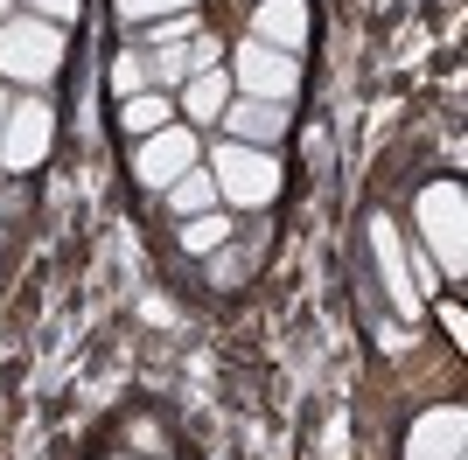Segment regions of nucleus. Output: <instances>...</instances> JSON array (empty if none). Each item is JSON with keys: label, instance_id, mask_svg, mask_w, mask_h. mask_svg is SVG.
<instances>
[{"label": "nucleus", "instance_id": "obj_4", "mask_svg": "<svg viewBox=\"0 0 468 460\" xmlns=\"http://www.w3.org/2000/svg\"><path fill=\"white\" fill-rule=\"evenodd\" d=\"M231 91L238 98H273V105H293L301 91V63L287 49H266V42H245L231 57Z\"/></svg>", "mask_w": 468, "mask_h": 460}, {"label": "nucleus", "instance_id": "obj_13", "mask_svg": "<svg viewBox=\"0 0 468 460\" xmlns=\"http://www.w3.org/2000/svg\"><path fill=\"white\" fill-rule=\"evenodd\" d=\"M182 245H189V251H203V258H210V251H224V245H231V216H224V210L182 216Z\"/></svg>", "mask_w": 468, "mask_h": 460}, {"label": "nucleus", "instance_id": "obj_2", "mask_svg": "<svg viewBox=\"0 0 468 460\" xmlns=\"http://www.w3.org/2000/svg\"><path fill=\"white\" fill-rule=\"evenodd\" d=\"M210 182H217V195H224L231 210H266L280 195V161H273V147L224 140V147L210 153Z\"/></svg>", "mask_w": 468, "mask_h": 460}, {"label": "nucleus", "instance_id": "obj_15", "mask_svg": "<svg viewBox=\"0 0 468 460\" xmlns=\"http://www.w3.org/2000/svg\"><path fill=\"white\" fill-rule=\"evenodd\" d=\"M112 91H119V98L154 91V84H147V57H119V63H112Z\"/></svg>", "mask_w": 468, "mask_h": 460}, {"label": "nucleus", "instance_id": "obj_18", "mask_svg": "<svg viewBox=\"0 0 468 460\" xmlns=\"http://www.w3.org/2000/svg\"><path fill=\"white\" fill-rule=\"evenodd\" d=\"M217 266H210V279L217 287H238V279H245V258H238V251H210Z\"/></svg>", "mask_w": 468, "mask_h": 460}, {"label": "nucleus", "instance_id": "obj_14", "mask_svg": "<svg viewBox=\"0 0 468 460\" xmlns=\"http://www.w3.org/2000/svg\"><path fill=\"white\" fill-rule=\"evenodd\" d=\"M168 210H176V216H203V210H217V182H210V174H182L176 189H168Z\"/></svg>", "mask_w": 468, "mask_h": 460}, {"label": "nucleus", "instance_id": "obj_1", "mask_svg": "<svg viewBox=\"0 0 468 460\" xmlns=\"http://www.w3.org/2000/svg\"><path fill=\"white\" fill-rule=\"evenodd\" d=\"M70 57V42H63L57 21L42 15H7L0 21V77H15V84H49Z\"/></svg>", "mask_w": 468, "mask_h": 460}, {"label": "nucleus", "instance_id": "obj_12", "mask_svg": "<svg viewBox=\"0 0 468 460\" xmlns=\"http://www.w3.org/2000/svg\"><path fill=\"white\" fill-rule=\"evenodd\" d=\"M231 70H203V77H189L182 84V112L189 119H224V105H231Z\"/></svg>", "mask_w": 468, "mask_h": 460}, {"label": "nucleus", "instance_id": "obj_5", "mask_svg": "<svg viewBox=\"0 0 468 460\" xmlns=\"http://www.w3.org/2000/svg\"><path fill=\"white\" fill-rule=\"evenodd\" d=\"M196 153H203V147H196V133H189V126H161V133H147V140H140L133 174L147 182V189H161V195H168V189L182 182V174H196Z\"/></svg>", "mask_w": 468, "mask_h": 460}, {"label": "nucleus", "instance_id": "obj_7", "mask_svg": "<svg viewBox=\"0 0 468 460\" xmlns=\"http://www.w3.org/2000/svg\"><path fill=\"white\" fill-rule=\"evenodd\" d=\"M462 446H468V412L462 404H433L406 433V460H462Z\"/></svg>", "mask_w": 468, "mask_h": 460}, {"label": "nucleus", "instance_id": "obj_22", "mask_svg": "<svg viewBox=\"0 0 468 460\" xmlns=\"http://www.w3.org/2000/svg\"><path fill=\"white\" fill-rule=\"evenodd\" d=\"M0 15H15V0H0Z\"/></svg>", "mask_w": 468, "mask_h": 460}, {"label": "nucleus", "instance_id": "obj_19", "mask_svg": "<svg viewBox=\"0 0 468 460\" xmlns=\"http://www.w3.org/2000/svg\"><path fill=\"white\" fill-rule=\"evenodd\" d=\"M28 7H42V21H57V28H63V21H70V15H78V7H84V0H28Z\"/></svg>", "mask_w": 468, "mask_h": 460}, {"label": "nucleus", "instance_id": "obj_10", "mask_svg": "<svg viewBox=\"0 0 468 460\" xmlns=\"http://www.w3.org/2000/svg\"><path fill=\"white\" fill-rule=\"evenodd\" d=\"M371 245H378V266H385L391 307L412 321V314H420V293H412V279H406V258H399V224H391V216H371Z\"/></svg>", "mask_w": 468, "mask_h": 460}, {"label": "nucleus", "instance_id": "obj_21", "mask_svg": "<svg viewBox=\"0 0 468 460\" xmlns=\"http://www.w3.org/2000/svg\"><path fill=\"white\" fill-rule=\"evenodd\" d=\"M0 126H7V91H0Z\"/></svg>", "mask_w": 468, "mask_h": 460}, {"label": "nucleus", "instance_id": "obj_16", "mask_svg": "<svg viewBox=\"0 0 468 460\" xmlns=\"http://www.w3.org/2000/svg\"><path fill=\"white\" fill-rule=\"evenodd\" d=\"M196 0H119V15L126 21H161V15H189Z\"/></svg>", "mask_w": 468, "mask_h": 460}, {"label": "nucleus", "instance_id": "obj_6", "mask_svg": "<svg viewBox=\"0 0 468 460\" xmlns=\"http://www.w3.org/2000/svg\"><path fill=\"white\" fill-rule=\"evenodd\" d=\"M49 140H57V112L42 105V98H28V105H7V126H0V168H36L42 153H49Z\"/></svg>", "mask_w": 468, "mask_h": 460}, {"label": "nucleus", "instance_id": "obj_9", "mask_svg": "<svg viewBox=\"0 0 468 460\" xmlns=\"http://www.w3.org/2000/svg\"><path fill=\"white\" fill-rule=\"evenodd\" d=\"M224 126H231V140H245V147H273V140L287 133V105H273V98H231V105H224Z\"/></svg>", "mask_w": 468, "mask_h": 460}, {"label": "nucleus", "instance_id": "obj_11", "mask_svg": "<svg viewBox=\"0 0 468 460\" xmlns=\"http://www.w3.org/2000/svg\"><path fill=\"white\" fill-rule=\"evenodd\" d=\"M119 126L126 133H161V126H176V98L168 91H133V98H119Z\"/></svg>", "mask_w": 468, "mask_h": 460}, {"label": "nucleus", "instance_id": "obj_20", "mask_svg": "<svg viewBox=\"0 0 468 460\" xmlns=\"http://www.w3.org/2000/svg\"><path fill=\"white\" fill-rule=\"evenodd\" d=\"M441 321H448V335H454V342H462V335H468V314H462V307H454V300L441 307Z\"/></svg>", "mask_w": 468, "mask_h": 460}, {"label": "nucleus", "instance_id": "obj_8", "mask_svg": "<svg viewBox=\"0 0 468 460\" xmlns=\"http://www.w3.org/2000/svg\"><path fill=\"white\" fill-rule=\"evenodd\" d=\"M252 42L301 57V42H308V0H259V15H252Z\"/></svg>", "mask_w": 468, "mask_h": 460}, {"label": "nucleus", "instance_id": "obj_3", "mask_svg": "<svg viewBox=\"0 0 468 460\" xmlns=\"http://www.w3.org/2000/svg\"><path fill=\"white\" fill-rule=\"evenodd\" d=\"M420 237H427L433 266L448 279L468 272V195H462V182H427L420 189Z\"/></svg>", "mask_w": 468, "mask_h": 460}, {"label": "nucleus", "instance_id": "obj_17", "mask_svg": "<svg viewBox=\"0 0 468 460\" xmlns=\"http://www.w3.org/2000/svg\"><path fill=\"white\" fill-rule=\"evenodd\" d=\"M189 36H203V28H196V15H168V21H154V49H168V42H189Z\"/></svg>", "mask_w": 468, "mask_h": 460}]
</instances>
